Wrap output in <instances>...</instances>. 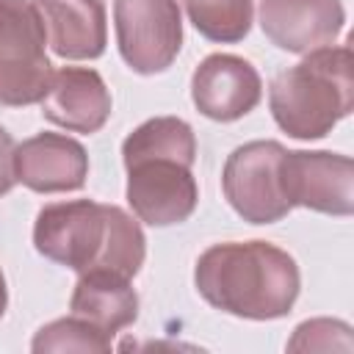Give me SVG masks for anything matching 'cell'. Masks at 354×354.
I'll return each mask as SVG.
<instances>
[{"label":"cell","instance_id":"7a4b0ae2","mask_svg":"<svg viewBox=\"0 0 354 354\" xmlns=\"http://www.w3.org/2000/svg\"><path fill=\"white\" fill-rule=\"evenodd\" d=\"M33 246L41 257L83 271L136 277L147 257V238L136 216L94 199L53 202L36 213Z\"/></svg>","mask_w":354,"mask_h":354},{"label":"cell","instance_id":"277c9868","mask_svg":"<svg viewBox=\"0 0 354 354\" xmlns=\"http://www.w3.org/2000/svg\"><path fill=\"white\" fill-rule=\"evenodd\" d=\"M53 66L33 0H0V105L41 102Z\"/></svg>","mask_w":354,"mask_h":354},{"label":"cell","instance_id":"ac0fdd59","mask_svg":"<svg viewBox=\"0 0 354 354\" xmlns=\"http://www.w3.org/2000/svg\"><path fill=\"white\" fill-rule=\"evenodd\" d=\"M351 326L337 318H310L301 321L290 340L288 351H351Z\"/></svg>","mask_w":354,"mask_h":354},{"label":"cell","instance_id":"8992f818","mask_svg":"<svg viewBox=\"0 0 354 354\" xmlns=\"http://www.w3.org/2000/svg\"><path fill=\"white\" fill-rule=\"evenodd\" d=\"M113 25L122 61L138 75H158L183 47L177 0H113Z\"/></svg>","mask_w":354,"mask_h":354},{"label":"cell","instance_id":"30bf717a","mask_svg":"<svg viewBox=\"0 0 354 354\" xmlns=\"http://www.w3.org/2000/svg\"><path fill=\"white\" fill-rule=\"evenodd\" d=\"M17 183L36 194L80 191L88 177V155L80 141L64 133H36L14 149Z\"/></svg>","mask_w":354,"mask_h":354},{"label":"cell","instance_id":"9c48e42d","mask_svg":"<svg viewBox=\"0 0 354 354\" xmlns=\"http://www.w3.org/2000/svg\"><path fill=\"white\" fill-rule=\"evenodd\" d=\"M191 100L213 122H235L263 100L260 72L241 55L213 53L191 75Z\"/></svg>","mask_w":354,"mask_h":354},{"label":"cell","instance_id":"9a60e30c","mask_svg":"<svg viewBox=\"0 0 354 354\" xmlns=\"http://www.w3.org/2000/svg\"><path fill=\"white\" fill-rule=\"evenodd\" d=\"M136 158H177L183 163L196 160V136L194 127L180 116H155L141 122L122 141V160Z\"/></svg>","mask_w":354,"mask_h":354},{"label":"cell","instance_id":"d6986e66","mask_svg":"<svg viewBox=\"0 0 354 354\" xmlns=\"http://www.w3.org/2000/svg\"><path fill=\"white\" fill-rule=\"evenodd\" d=\"M14 138L11 133L0 124V196H6L14 185H17V174H14Z\"/></svg>","mask_w":354,"mask_h":354},{"label":"cell","instance_id":"6da1fadb","mask_svg":"<svg viewBox=\"0 0 354 354\" xmlns=\"http://www.w3.org/2000/svg\"><path fill=\"white\" fill-rule=\"evenodd\" d=\"M199 296L235 318H285L301 290L296 260L268 241H224L207 246L194 268Z\"/></svg>","mask_w":354,"mask_h":354},{"label":"cell","instance_id":"2e32d148","mask_svg":"<svg viewBox=\"0 0 354 354\" xmlns=\"http://www.w3.org/2000/svg\"><path fill=\"white\" fill-rule=\"evenodd\" d=\"M191 25L216 44H235L252 30L254 0H177Z\"/></svg>","mask_w":354,"mask_h":354},{"label":"cell","instance_id":"3957f363","mask_svg":"<svg viewBox=\"0 0 354 354\" xmlns=\"http://www.w3.org/2000/svg\"><path fill=\"white\" fill-rule=\"evenodd\" d=\"M268 108L290 138L315 141L329 136L354 108L351 50L346 44H326L304 53L296 66L271 80Z\"/></svg>","mask_w":354,"mask_h":354},{"label":"cell","instance_id":"8fae6325","mask_svg":"<svg viewBox=\"0 0 354 354\" xmlns=\"http://www.w3.org/2000/svg\"><path fill=\"white\" fill-rule=\"evenodd\" d=\"M346 25L340 0H260V28L285 53L304 55L332 44Z\"/></svg>","mask_w":354,"mask_h":354},{"label":"cell","instance_id":"5bb4252c","mask_svg":"<svg viewBox=\"0 0 354 354\" xmlns=\"http://www.w3.org/2000/svg\"><path fill=\"white\" fill-rule=\"evenodd\" d=\"M69 310L113 337L138 318V293L130 277L116 271H83L75 282Z\"/></svg>","mask_w":354,"mask_h":354},{"label":"cell","instance_id":"5b68a950","mask_svg":"<svg viewBox=\"0 0 354 354\" xmlns=\"http://www.w3.org/2000/svg\"><path fill=\"white\" fill-rule=\"evenodd\" d=\"M282 155L285 147L279 141H246L227 155L221 191L243 221L274 224L293 210L282 191Z\"/></svg>","mask_w":354,"mask_h":354},{"label":"cell","instance_id":"4fadbf2b","mask_svg":"<svg viewBox=\"0 0 354 354\" xmlns=\"http://www.w3.org/2000/svg\"><path fill=\"white\" fill-rule=\"evenodd\" d=\"M47 44L66 61H91L105 53L108 22L102 0H33Z\"/></svg>","mask_w":354,"mask_h":354},{"label":"cell","instance_id":"ba28073f","mask_svg":"<svg viewBox=\"0 0 354 354\" xmlns=\"http://www.w3.org/2000/svg\"><path fill=\"white\" fill-rule=\"evenodd\" d=\"M279 177L290 207H307L326 216H351L354 210V163L348 155L285 149Z\"/></svg>","mask_w":354,"mask_h":354},{"label":"cell","instance_id":"e0dca14e","mask_svg":"<svg viewBox=\"0 0 354 354\" xmlns=\"http://www.w3.org/2000/svg\"><path fill=\"white\" fill-rule=\"evenodd\" d=\"M111 340L113 337H108L88 321L69 315V318L44 324L33 335L30 351H36V354H44V351H111Z\"/></svg>","mask_w":354,"mask_h":354},{"label":"cell","instance_id":"ffe728a7","mask_svg":"<svg viewBox=\"0 0 354 354\" xmlns=\"http://www.w3.org/2000/svg\"><path fill=\"white\" fill-rule=\"evenodd\" d=\"M6 307H8V288H6V274L0 268V318L6 315Z\"/></svg>","mask_w":354,"mask_h":354},{"label":"cell","instance_id":"52a82bcc","mask_svg":"<svg viewBox=\"0 0 354 354\" xmlns=\"http://www.w3.org/2000/svg\"><path fill=\"white\" fill-rule=\"evenodd\" d=\"M124 196L133 216L149 227H171L191 218L199 205V185L191 163L177 158H136L124 163Z\"/></svg>","mask_w":354,"mask_h":354},{"label":"cell","instance_id":"7c38bea8","mask_svg":"<svg viewBox=\"0 0 354 354\" xmlns=\"http://www.w3.org/2000/svg\"><path fill=\"white\" fill-rule=\"evenodd\" d=\"M41 116L69 133L91 136L105 127L111 116V91L97 69L61 66L53 69L41 97Z\"/></svg>","mask_w":354,"mask_h":354}]
</instances>
